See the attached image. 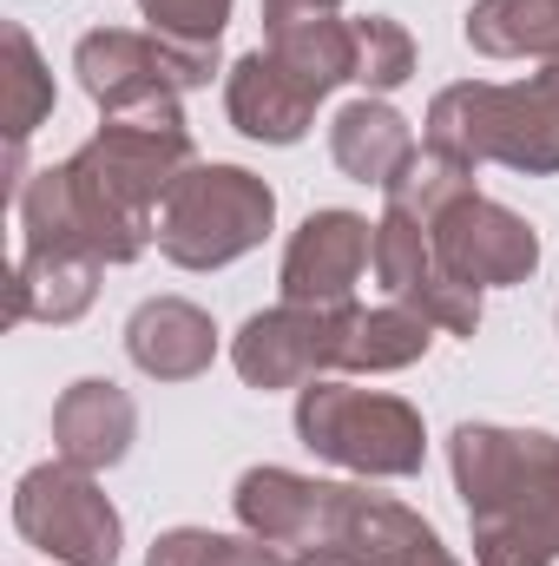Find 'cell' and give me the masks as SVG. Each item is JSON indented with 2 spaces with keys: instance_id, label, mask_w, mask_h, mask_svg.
<instances>
[{
  "instance_id": "9a60e30c",
  "label": "cell",
  "mask_w": 559,
  "mask_h": 566,
  "mask_svg": "<svg viewBox=\"0 0 559 566\" xmlns=\"http://www.w3.org/2000/svg\"><path fill=\"white\" fill-rule=\"evenodd\" d=\"M126 356L151 382H191L218 356V323L198 303H184V296H151L126 323Z\"/></svg>"
},
{
  "instance_id": "9c48e42d",
  "label": "cell",
  "mask_w": 559,
  "mask_h": 566,
  "mask_svg": "<svg viewBox=\"0 0 559 566\" xmlns=\"http://www.w3.org/2000/svg\"><path fill=\"white\" fill-rule=\"evenodd\" d=\"M73 73H80V86L99 113H133V106H151V99H178L191 86H211L218 46H178L151 27L145 33L99 27L73 46Z\"/></svg>"
},
{
  "instance_id": "e0dca14e",
  "label": "cell",
  "mask_w": 559,
  "mask_h": 566,
  "mask_svg": "<svg viewBox=\"0 0 559 566\" xmlns=\"http://www.w3.org/2000/svg\"><path fill=\"white\" fill-rule=\"evenodd\" d=\"M93 258H66V251H20L13 277H7V323H73L93 310L99 296Z\"/></svg>"
},
{
  "instance_id": "ac0fdd59",
  "label": "cell",
  "mask_w": 559,
  "mask_h": 566,
  "mask_svg": "<svg viewBox=\"0 0 559 566\" xmlns=\"http://www.w3.org/2000/svg\"><path fill=\"white\" fill-rule=\"evenodd\" d=\"M434 343V323L402 310V303H382V310H342V343H336V369H356V376H389V369H409L428 356Z\"/></svg>"
},
{
  "instance_id": "44dd1931",
  "label": "cell",
  "mask_w": 559,
  "mask_h": 566,
  "mask_svg": "<svg viewBox=\"0 0 559 566\" xmlns=\"http://www.w3.org/2000/svg\"><path fill=\"white\" fill-rule=\"evenodd\" d=\"M0 40H7V99H0V119H7L13 151H20V145L53 119V73L40 66V46H33V33L20 20H7Z\"/></svg>"
},
{
  "instance_id": "cb8c5ba5",
  "label": "cell",
  "mask_w": 559,
  "mask_h": 566,
  "mask_svg": "<svg viewBox=\"0 0 559 566\" xmlns=\"http://www.w3.org/2000/svg\"><path fill=\"white\" fill-rule=\"evenodd\" d=\"M342 0H264V33H283L296 20H329Z\"/></svg>"
},
{
  "instance_id": "7402d4cb",
  "label": "cell",
  "mask_w": 559,
  "mask_h": 566,
  "mask_svg": "<svg viewBox=\"0 0 559 566\" xmlns=\"http://www.w3.org/2000/svg\"><path fill=\"white\" fill-rule=\"evenodd\" d=\"M349 27H356V86H369V93L382 99V93H395V86L415 80V40H409L402 20L362 13V20H349Z\"/></svg>"
},
{
  "instance_id": "277c9868",
  "label": "cell",
  "mask_w": 559,
  "mask_h": 566,
  "mask_svg": "<svg viewBox=\"0 0 559 566\" xmlns=\"http://www.w3.org/2000/svg\"><path fill=\"white\" fill-rule=\"evenodd\" d=\"M356 80V27L349 20H296L271 33V46L244 53L224 80V113L244 139L257 145H296L309 133L316 106Z\"/></svg>"
},
{
  "instance_id": "3957f363",
  "label": "cell",
  "mask_w": 559,
  "mask_h": 566,
  "mask_svg": "<svg viewBox=\"0 0 559 566\" xmlns=\"http://www.w3.org/2000/svg\"><path fill=\"white\" fill-rule=\"evenodd\" d=\"M447 461L467 501L474 566L559 560V434L461 422L447 434Z\"/></svg>"
},
{
  "instance_id": "ba28073f",
  "label": "cell",
  "mask_w": 559,
  "mask_h": 566,
  "mask_svg": "<svg viewBox=\"0 0 559 566\" xmlns=\"http://www.w3.org/2000/svg\"><path fill=\"white\" fill-rule=\"evenodd\" d=\"M13 527L27 547H40L53 566H119L126 527L93 468L73 461H40L13 488Z\"/></svg>"
},
{
  "instance_id": "8fae6325",
  "label": "cell",
  "mask_w": 559,
  "mask_h": 566,
  "mask_svg": "<svg viewBox=\"0 0 559 566\" xmlns=\"http://www.w3.org/2000/svg\"><path fill=\"white\" fill-rule=\"evenodd\" d=\"M369 264H376V283L389 290V303L428 316L434 329H447V336H474L481 329V290H467V283H454L441 271L434 238H428V224H421L415 211H402V205L382 211Z\"/></svg>"
},
{
  "instance_id": "7c38bea8",
  "label": "cell",
  "mask_w": 559,
  "mask_h": 566,
  "mask_svg": "<svg viewBox=\"0 0 559 566\" xmlns=\"http://www.w3.org/2000/svg\"><path fill=\"white\" fill-rule=\"evenodd\" d=\"M336 343H342V310L277 303V310H257L238 329L231 363L251 389H303L323 369H336Z\"/></svg>"
},
{
  "instance_id": "5bb4252c",
  "label": "cell",
  "mask_w": 559,
  "mask_h": 566,
  "mask_svg": "<svg viewBox=\"0 0 559 566\" xmlns=\"http://www.w3.org/2000/svg\"><path fill=\"white\" fill-rule=\"evenodd\" d=\"M133 434H139V409L106 376H86L53 402V454L73 468H93V474L119 468L133 454Z\"/></svg>"
},
{
  "instance_id": "603a6c76",
  "label": "cell",
  "mask_w": 559,
  "mask_h": 566,
  "mask_svg": "<svg viewBox=\"0 0 559 566\" xmlns=\"http://www.w3.org/2000/svg\"><path fill=\"white\" fill-rule=\"evenodd\" d=\"M145 27L178 40V46H218L224 20H231V0H139Z\"/></svg>"
},
{
  "instance_id": "4fadbf2b",
  "label": "cell",
  "mask_w": 559,
  "mask_h": 566,
  "mask_svg": "<svg viewBox=\"0 0 559 566\" xmlns=\"http://www.w3.org/2000/svg\"><path fill=\"white\" fill-rule=\"evenodd\" d=\"M376 258V224L356 211H309L283 251V303H309V310H349L356 277Z\"/></svg>"
},
{
  "instance_id": "2e32d148",
  "label": "cell",
  "mask_w": 559,
  "mask_h": 566,
  "mask_svg": "<svg viewBox=\"0 0 559 566\" xmlns=\"http://www.w3.org/2000/svg\"><path fill=\"white\" fill-rule=\"evenodd\" d=\"M421 145L409 133V119L389 106V99H376V93H362V99H349L336 119H329V158H336V171L342 178H356V185H395L402 171H409V158H415Z\"/></svg>"
},
{
  "instance_id": "ffe728a7",
  "label": "cell",
  "mask_w": 559,
  "mask_h": 566,
  "mask_svg": "<svg viewBox=\"0 0 559 566\" xmlns=\"http://www.w3.org/2000/svg\"><path fill=\"white\" fill-rule=\"evenodd\" d=\"M145 566H309L264 534H211V527H171L151 541Z\"/></svg>"
},
{
  "instance_id": "5b68a950",
  "label": "cell",
  "mask_w": 559,
  "mask_h": 566,
  "mask_svg": "<svg viewBox=\"0 0 559 566\" xmlns=\"http://www.w3.org/2000/svg\"><path fill=\"white\" fill-rule=\"evenodd\" d=\"M421 145L461 165H507L527 178L559 171V53L514 86H494V80L441 86L428 106Z\"/></svg>"
},
{
  "instance_id": "30bf717a",
  "label": "cell",
  "mask_w": 559,
  "mask_h": 566,
  "mask_svg": "<svg viewBox=\"0 0 559 566\" xmlns=\"http://www.w3.org/2000/svg\"><path fill=\"white\" fill-rule=\"evenodd\" d=\"M421 224H428V238H434L441 271L454 283H467V290L527 283L540 271V231H534L520 211H507V205H494V198H481V191H461L454 205H441V211L421 218Z\"/></svg>"
},
{
  "instance_id": "52a82bcc",
  "label": "cell",
  "mask_w": 559,
  "mask_h": 566,
  "mask_svg": "<svg viewBox=\"0 0 559 566\" xmlns=\"http://www.w3.org/2000/svg\"><path fill=\"white\" fill-rule=\"evenodd\" d=\"M296 434L309 454L369 474V481H402L428 454L421 409L382 389H349V382H303L296 389Z\"/></svg>"
},
{
  "instance_id": "d6986e66",
  "label": "cell",
  "mask_w": 559,
  "mask_h": 566,
  "mask_svg": "<svg viewBox=\"0 0 559 566\" xmlns=\"http://www.w3.org/2000/svg\"><path fill=\"white\" fill-rule=\"evenodd\" d=\"M467 46L487 60H553L559 53V0H474Z\"/></svg>"
},
{
  "instance_id": "7a4b0ae2",
  "label": "cell",
  "mask_w": 559,
  "mask_h": 566,
  "mask_svg": "<svg viewBox=\"0 0 559 566\" xmlns=\"http://www.w3.org/2000/svg\"><path fill=\"white\" fill-rule=\"evenodd\" d=\"M238 521L264 541H277L303 560H342V566H461L441 534L415 507L369 494V488H336L309 481L296 468H251L238 474Z\"/></svg>"
},
{
  "instance_id": "6da1fadb",
  "label": "cell",
  "mask_w": 559,
  "mask_h": 566,
  "mask_svg": "<svg viewBox=\"0 0 559 566\" xmlns=\"http://www.w3.org/2000/svg\"><path fill=\"white\" fill-rule=\"evenodd\" d=\"M198 165L178 99H151L133 113H106V126L66 165L33 171L13 191L20 251H66L93 264H133L158 238V205Z\"/></svg>"
},
{
  "instance_id": "8992f818",
  "label": "cell",
  "mask_w": 559,
  "mask_h": 566,
  "mask_svg": "<svg viewBox=\"0 0 559 566\" xmlns=\"http://www.w3.org/2000/svg\"><path fill=\"white\" fill-rule=\"evenodd\" d=\"M277 224V191L244 165H191L158 205V251L178 271H224Z\"/></svg>"
}]
</instances>
